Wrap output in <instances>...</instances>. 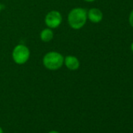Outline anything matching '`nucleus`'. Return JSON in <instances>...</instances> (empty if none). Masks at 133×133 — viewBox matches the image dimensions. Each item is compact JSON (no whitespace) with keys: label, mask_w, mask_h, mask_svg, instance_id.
Instances as JSON below:
<instances>
[{"label":"nucleus","mask_w":133,"mask_h":133,"mask_svg":"<svg viewBox=\"0 0 133 133\" xmlns=\"http://www.w3.org/2000/svg\"><path fill=\"white\" fill-rule=\"evenodd\" d=\"M87 19V11L85 9L82 7L72 9L68 16V24L75 30H79L82 28L86 24Z\"/></svg>","instance_id":"nucleus-1"},{"label":"nucleus","mask_w":133,"mask_h":133,"mask_svg":"<svg viewBox=\"0 0 133 133\" xmlns=\"http://www.w3.org/2000/svg\"><path fill=\"white\" fill-rule=\"evenodd\" d=\"M64 57L58 52L51 51L47 52L43 59L42 63L45 68L50 71H56L62 68L63 65Z\"/></svg>","instance_id":"nucleus-2"},{"label":"nucleus","mask_w":133,"mask_h":133,"mask_svg":"<svg viewBox=\"0 0 133 133\" xmlns=\"http://www.w3.org/2000/svg\"><path fill=\"white\" fill-rule=\"evenodd\" d=\"M12 57L14 61L19 65L26 63L30 57V50L29 49L22 44L16 45L12 52Z\"/></svg>","instance_id":"nucleus-3"},{"label":"nucleus","mask_w":133,"mask_h":133,"mask_svg":"<svg viewBox=\"0 0 133 133\" xmlns=\"http://www.w3.org/2000/svg\"><path fill=\"white\" fill-rule=\"evenodd\" d=\"M62 15L59 11L52 10L49 12L45 17V23L46 26L51 29L58 28L62 23Z\"/></svg>","instance_id":"nucleus-4"},{"label":"nucleus","mask_w":133,"mask_h":133,"mask_svg":"<svg viewBox=\"0 0 133 133\" xmlns=\"http://www.w3.org/2000/svg\"><path fill=\"white\" fill-rule=\"evenodd\" d=\"M63 63L70 71H77L80 66L79 59L75 56H66L64 57Z\"/></svg>","instance_id":"nucleus-5"},{"label":"nucleus","mask_w":133,"mask_h":133,"mask_svg":"<svg viewBox=\"0 0 133 133\" xmlns=\"http://www.w3.org/2000/svg\"><path fill=\"white\" fill-rule=\"evenodd\" d=\"M87 17L91 22L97 24L102 21L103 15L100 10L97 8H92L87 12Z\"/></svg>","instance_id":"nucleus-6"},{"label":"nucleus","mask_w":133,"mask_h":133,"mask_svg":"<svg viewBox=\"0 0 133 133\" xmlns=\"http://www.w3.org/2000/svg\"><path fill=\"white\" fill-rule=\"evenodd\" d=\"M41 40L44 42H49L53 38V32L51 28H45L40 33Z\"/></svg>","instance_id":"nucleus-7"},{"label":"nucleus","mask_w":133,"mask_h":133,"mask_svg":"<svg viewBox=\"0 0 133 133\" xmlns=\"http://www.w3.org/2000/svg\"><path fill=\"white\" fill-rule=\"evenodd\" d=\"M129 24H130V25L133 28V10H132V11L131 12V14H130V15H129Z\"/></svg>","instance_id":"nucleus-8"},{"label":"nucleus","mask_w":133,"mask_h":133,"mask_svg":"<svg viewBox=\"0 0 133 133\" xmlns=\"http://www.w3.org/2000/svg\"><path fill=\"white\" fill-rule=\"evenodd\" d=\"M48 133H59V131H49Z\"/></svg>","instance_id":"nucleus-9"},{"label":"nucleus","mask_w":133,"mask_h":133,"mask_svg":"<svg viewBox=\"0 0 133 133\" xmlns=\"http://www.w3.org/2000/svg\"><path fill=\"white\" fill-rule=\"evenodd\" d=\"M84 1H85L87 3H92V2L96 1V0H84Z\"/></svg>","instance_id":"nucleus-10"},{"label":"nucleus","mask_w":133,"mask_h":133,"mask_svg":"<svg viewBox=\"0 0 133 133\" xmlns=\"http://www.w3.org/2000/svg\"><path fill=\"white\" fill-rule=\"evenodd\" d=\"M0 133H4L3 132V128H2L1 126H0Z\"/></svg>","instance_id":"nucleus-11"},{"label":"nucleus","mask_w":133,"mask_h":133,"mask_svg":"<svg viewBox=\"0 0 133 133\" xmlns=\"http://www.w3.org/2000/svg\"><path fill=\"white\" fill-rule=\"evenodd\" d=\"M131 51H132V52H133V42H132L131 45Z\"/></svg>","instance_id":"nucleus-12"},{"label":"nucleus","mask_w":133,"mask_h":133,"mask_svg":"<svg viewBox=\"0 0 133 133\" xmlns=\"http://www.w3.org/2000/svg\"><path fill=\"white\" fill-rule=\"evenodd\" d=\"M1 10H2V6H1V4H0V11H1Z\"/></svg>","instance_id":"nucleus-13"},{"label":"nucleus","mask_w":133,"mask_h":133,"mask_svg":"<svg viewBox=\"0 0 133 133\" xmlns=\"http://www.w3.org/2000/svg\"><path fill=\"white\" fill-rule=\"evenodd\" d=\"M132 96H133V93H132Z\"/></svg>","instance_id":"nucleus-14"}]
</instances>
